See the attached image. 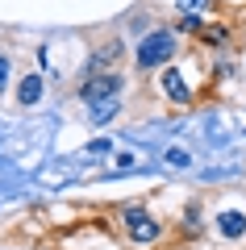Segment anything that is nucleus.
Returning a JSON list of instances; mask_svg holds the SVG:
<instances>
[{
  "mask_svg": "<svg viewBox=\"0 0 246 250\" xmlns=\"http://www.w3.org/2000/svg\"><path fill=\"white\" fill-rule=\"evenodd\" d=\"M176 54V34L171 29H155V34L142 38L138 46V67H155V62H167Z\"/></svg>",
  "mask_w": 246,
  "mask_h": 250,
  "instance_id": "1",
  "label": "nucleus"
},
{
  "mask_svg": "<svg viewBox=\"0 0 246 250\" xmlns=\"http://www.w3.org/2000/svg\"><path fill=\"white\" fill-rule=\"evenodd\" d=\"M109 96H121V80L117 75H92V80H84V100L88 104H100Z\"/></svg>",
  "mask_w": 246,
  "mask_h": 250,
  "instance_id": "2",
  "label": "nucleus"
},
{
  "mask_svg": "<svg viewBox=\"0 0 246 250\" xmlns=\"http://www.w3.org/2000/svg\"><path fill=\"white\" fill-rule=\"evenodd\" d=\"M125 229H130L134 242H155L158 238V225L150 221L146 208H125Z\"/></svg>",
  "mask_w": 246,
  "mask_h": 250,
  "instance_id": "3",
  "label": "nucleus"
},
{
  "mask_svg": "<svg viewBox=\"0 0 246 250\" xmlns=\"http://www.w3.org/2000/svg\"><path fill=\"white\" fill-rule=\"evenodd\" d=\"M163 92H167L176 104H184V100H188V83H184V75H179L176 67H167V75H163Z\"/></svg>",
  "mask_w": 246,
  "mask_h": 250,
  "instance_id": "4",
  "label": "nucleus"
},
{
  "mask_svg": "<svg viewBox=\"0 0 246 250\" xmlns=\"http://www.w3.org/2000/svg\"><path fill=\"white\" fill-rule=\"evenodd\" d=\"M17 100H21V104H38V100H42V75H25Z\"/></svg>",
  "mask_w": 246,
  "mask_h": 250,
  "instance_id": "5",
  "label": "nucleus"
},
{
  "mask_svg": "<svg viewBox=\"0 0 246 250\" xmlns=\"http://www.w3.org/2000/svg\"><path fill=\"white\" fill-rule=\"evenodd\" d=\"M217 225H221V233H225V238H238V233L246 229V217H242V213H221Z\"/></svg>",
  "mask_w": 246,
  "mask_h": 250,
  "instance_id": "6",
  "label": "nucleus"
},
{
  "mask_svg": "<svg viewBox=\"0 0 246 250\" xmlns=\"http://www.w3.org/2000/svg\"><path fill=\"white\" fill-rule=\"evenodd\" d=\"M117 108H121V96H109V100H100V104H92V117H96V121H109Z\"/></svg>",
  "mask_w": 246,
  "mask_h": 250,
  "instance_id": "7",
  "label": "nucleus"
},
{
  "mask_svg": "<svg viewBox=\"0 0 246 250\" xmlns=\"http://www.w3.org/2000/svg\"><path fill=\"white\" fill-rule=\"evenodd\" d=\"M167 163H176V167H188V154H184V150H167Z\"/></svg>",
  "mask_w": 246,
  "mask_h": 250,
  "instance_id": "8",
  "label": "nucleus"
},
{
  "mask_svg": "<svg viewBox=\"0 0 246 250\" xmlns=\"http://www.w3.org/2000/svg\"><path fill=\"white\" fill-rule=\"evenodd\" d=\"M4 80H9V59L0 54V88H4Z\"/></svg>",
  "mask_w": 246,
  "mask_h": 250,
  "instance_id": "9",
  "label": "nucleus"
}]
</instances>
